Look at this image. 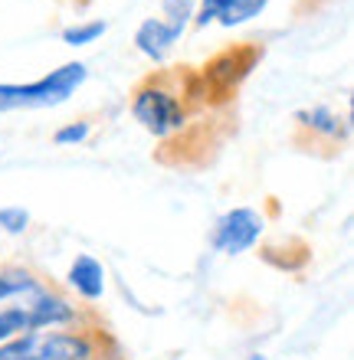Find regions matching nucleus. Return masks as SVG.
<instances>
[{"instance_id":"10","label":"nucleus","mask_w":354,"mask_h":360,"mask_svg":"<svg viewBox=\"0 0 354 360\" xmlns=\"http://www.w3.org/2000/svg\"><path fill=\"white\" fill-rule=\"evenodd\" d=\"M20 334H30V318H27V308L23 302L20 304H4L0 308V344L13 341Z\"/></svg>"},{"instance_id":"14","label":"nucleus","mask_w":354,"mask_h":360,"mask_svg":"<svg viewBox=\"0 0 354 360\" xmlns=\"http://www.w3.org/2000/svg\"><path fill=\"white\" fill-rule=\"evenodd\" d=\"M0 229L10 236H20L30 229V213L23 207H0Z\"/></svg>"},{"instance_id":"5","label":"nucleus","mask_w":354,"mask_h":360,"mask_svg":"<svg viewBox=\"0 0 354 360\" xmlns=\"http://www.w3.org/2000/svg\"><path fill=\"white\" fill-rule=\"evenodd\" d=\"M37 360H99V347L86 331H43L37 334Z\"/></svg>"},{"instance_id":"9","label":"nucleus","mask_w":354,"mask_h":360,"mask_svg":"<svg viewBox=\"0 0 354 360\" xmlns=\"http://www.w3.org/2000/svg\"><path fill=\"white\" fill-rule=\"evenodd\" d=\"M298 124L308 128V131L322 134V138H331V141H341V138H345V122H341L335 112H328V108H308V112H298Z\"/></svg>"},{"instance_id":"13","label":"nucleus","mask_w":354,"mask_h":360,"mask_svg":"<svg viewBox=\"0 0 354 360\" xmlns=\"http://www.w3.org/2000/svg\"><path fill=\"white\" fill-rule=\"evenodd\" d=\"M102 33H106V23H102V20H92V23H79V27L63 30V43H69V46H86V43L99 39Z\"/></svg>"},{"instance_id":"7","label":"nucleus","mask_w":354,"mask_h":360,"mask_svg":"<svg viewBox=\"0 0 354 360\" xmlns=\"http://www.w3.org/2000/svg\"><path fill=\"white\" fill-rule=\"evenodd\" d=\"M184 30L174 27V23H167L164 17H151L144 20L141 27H138V33H134V43H138V49H141L144 56L151 59H164L167 53H171V46L181 39Z\"/></svg>"},{"instance_id":"12","label":"nucleus","mask_w":354,"mask_h":360,"mask_svg":"<svg viewBox=\"0 0 354 360\" xmlns=\"http://www.w3.org/2000/svg\"><path fill=\"white\" fill-rule=\"evenodd\" d=\"M0 360H37V334H20L0 344Z\"/></svg>"},{"instance_id":"8","label":"nucleus","mask_w":354,"mask_h":360,"mask_svg":"<svg viewBox=\"0 0 354 360\" xmlns=\"http://www.w3.org/2000/svg\"><path fill=\"white\" fill-rule=\"evenodd\" d=\"M46 285L39 282L33 272H27V269H4L0 272V304L7 302H27V298H33L37 292H43Z\"/></svg>"},{"instance_id":"15","label":"nucleus","mask_w":354,"mask_h":360,"mask_svg":"<svg viewBox=\"0 0 354 360\" xmlns=\"http://www.w3.org/2000/svg\"><path fill=\"white\" fill-rule=\"evenodd\" d=\"M89 138V122H72L66 124V128H59L56 134H53V141L59 144V148H69V144H82Z\"/></svg>"},{"instance_id":"6","label":"nucleus","mask_w":354,"mask_h":360,"mask_svg":"<svg viewBox=\"0 0 354 360\" xmlns=\"http://www.w3.org/2000/svg\"><path fill=\"white\" fill-rule=\"evenodd\" d=\"M66 282L82 302L96 304V302H102V295H106V266H102L96 256L79 252V256L72 259V266H69Z\"/></svg>"},{"instance_id":"4","label":"nucleus","mask_w":354,"mask_h":360,"mask_svg":"<svg viewBox=\"0 0 354 360\" xmlns=\"http://www.w3.org/2000/svg\"><path fill=\"white\" fill-rule=\"evenodd\" d=\"M23 308H27V318H30V334L66 331V328H76L79 321L76 304L69 298H63L59 292H53V288H43L33 298H27Z\"/></svg>"},{"instance_id":"11","label":"nucleus","mask_w":354,"mask_h":360,"mask_svg":"<svg viewBox=\"0 0 354 360\" xmlns=\"http://www.w3.org/2000/svg\"><path fill=\"white\" fill-rule=\"evenodd\" d=\"M263 7H266V0H233L230 7L220 13L217 23H223V27H236V23H246V20L259 17Z\"/></svg>"},{"instance_id":"3","label":"nucleus","mask_w":354,"mask_h":360,"mask_svg":"<svg viewBox=\"0 0 354 360\" xmlns=\"http://www.w3.org/2000/svg\"><path fill=\"white\" fill-rule=\"evenodd\" d=\"M263 229H266V219H263L259 210L233 207L217 219V226L210 233V246L223 256H243L259 243Z\"/></svg>"},{"instance_id":"16","label":"nucleus","mask_w":354,"mask_h":360,"mask_svg":"<svg viewBox=\"0 0 354 360\" xmlns=\"http://www.w3.org/2000/svg\"><path fill=\"white\" fill-rule=\"evenodd\" d=\"M233 0H201V10H197V27H207L213 20H220V13L230 7Z\"/></svg>"},{"instance_id":"2","label":"nucleus","mask_w":354,"mask_h":360,"mask_svg":"<svg viewBox=\"0 0 354 360\" xmlns=\"http://www.w3.org/2000/svg\"><path fill=\"white\" fill-rule=\"evenodd\" d=\"M132 115L141 122L144 131L158 134V138H167V134L181 131L184 128V105L181 98L171 92V89L158 86V82H148V86H141L138 92H134L132 98Z\"/></svg>"},{"instance_id":"1","label":"nucleus","mask_w":354,"mask_h":360,"mask_svg":"<svg viewBox=\"0 0 354 360\" xmlns=\"http://www.w3.org/2000/svg\"><path fill=\"white\" fill-rule=\"evenodd\" d=\"M86 82V66L82 63H66V66L53 69L37 82L17 86V82H0V112L10 108H46V105L66 102Z\"/></svg>"}]
</instances>
